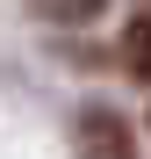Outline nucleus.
<instances>
[{"label": "nucleus", "mask_w": 151, "mask_h": 159, "mask_svg": "<svg viewBox=\"0 0 151 159\" xmlns=\"http://www.w3.org/2000/svg\"><path fill=\"white\" fill-rule=\"evenodd\" d=\"M29 7H36L43 22H65V29H79V22H101V7H108V0H29Z\"/></svg>", "instance_id": "nucleus-3"}, {"label": "nucleus", "mask_w": 151, "mask_h": 159, "mask_svg": "<svg viewBox=\"0 0 151 159\" xmlns=\"http://www.w3.org/2000/svg\"><path fill=\"white\" fill-rule=\"evenodd\" d=\"M79 159H137V138L115 109H86L79 116Z\"/></svg>", "instance_id": "nucleus-1"}, {"label": "nucleus", "mask_w": 151, "mask_h": 159, "mask_svg": "<svg viewBox=\"0 0 151 159\" xmlns=\"http://www.w3.org/2000/svg\"><path fill=\"white\" fill-rule=\"evenodd\" d=\"M122 72L151 80V15H137L130 29H122Z\"/></svg>", "instance_id": "nucleus-2"}]
</instances>
